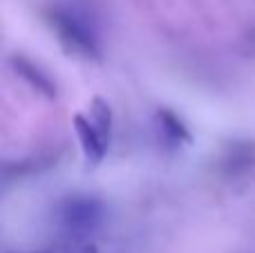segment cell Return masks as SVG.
Returning a JSON list of instances; mask_svg holds the SVG:
<instances>
[{
	"label": "cell",
	"mask_w": 255,
	"mask_h": 253,
	"mask_svg": "<svg viewBox=\"0 0 255 253\" xmlns=\"http://www.w3.org/2000/svg\"><path fill=\"white\" fill-rule=\"evenodd\" d=\"M52 31L56 34L61 47L70 56L83 61H99L101 58V38L92 16L74 4H54L45 13Z\"/></svg>",
	"instance_id": "cell-1"
},
{
	"label": "cell",
	"mask_w": 255,
	"mask_h": 253,
	"mask_svg": "<svg viewBox=\"0 0 255 253\" xmlns=\"http://www.w3.org/2000/svg\"><path fill=\"white\" fill-rule=\"evenodd\" d=\"M54 222L63 236H67L72 242H79L81 238L101 229L106 222V204L94 195L74 193L54 206Z\"/></svg>",
	"instance_id": "cell-2"
},
{
	"label": "cell",
	"mask_w": 255,
	"mask_h": 253,
	"mask_svg": "<svg viewBox=\"0 0 255 253\" xmlns=\"http://www.w3.org/2000/svg\"><path fill=\"white\" fill-rule=\"evenodd\" d=\"M154 128H157L159 139L163 141V146L168 150H179V148L193 143V134H190L188 126L170 108H159L154 112Z\"/></svg>",
	"instance_id": "cell-3"
},
{
	"label": "cell",
	"mask_w": 255,
	"mask_h": 253,
	"mask_svg": "<svg viewBox=\"0 0 255 253\" xmlns=\"http://www.w3.org/2000/svg\"><path fill=\"white\" fill-rule=\"evenodd\" d=\"M72 124H74V132H76V137H79V143H81V150H83V155H85V161L92 164V166H99L103 161V157L108 155L110 141L99 132L97 126L92 124L90 117L74 115Z\"/></svg>",
	"instance_id": "cell-4"
},
{
	"label": "cell",
	"mask_w": 255,
	"mask_h": 253,
	"mask_svg": "<svg viewBox=\"0 0 255 253\" xmlns=\"http://www.w3.org/2000/svg\"><path fill=\"white\" fill-rule=\"evenodd\" d=\"M9 65L13 67L16 76H20L31 90H36L38 94H43V97H47V99H56V94H58L56 81L40 65H36L34 61H29V58L22 56V54H13V56L9 58Z\"/></svg>",
	"instance_id": "cell-5"
},
{
	"label": "cell",
	"mask_w": 255,
	"mask_h": 253,
	"mask_svg": "<svg viewBox=\"0 0 255 253\" xmlns=\"http://www.w3.org/2000/svg\"><path fill=\"white\" fill-rule=\"evenodd\" d=\"M90 119L97 126V130L110 141L112 139V124H115V115H112L110 103L103 97H94L90 103Z\"/></svg>",
	"instance_id": "cell-6"
},
{
	"label": "cell",
	"mask_w": 255,
	"mask_h": 253,
	"mask_svg": "<svg viewBox=\"0 0 255 253\" xmlns=\"http://www.w3.org/2000/svg\"><path fill=\"white\" fill-rule=\"evenodd\" d=\"M25 253H97L92 245H83V242H67V245H58L45 251H25Z\"/></svg>",
	"instance_id": "cell-7"
}]
</instances>
